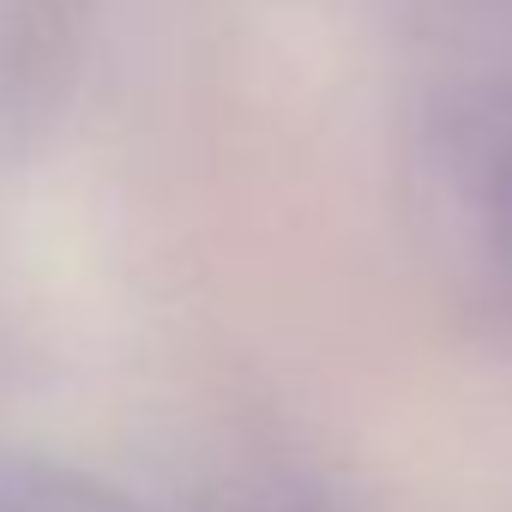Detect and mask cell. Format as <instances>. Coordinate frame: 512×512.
<instances>
[{
    "mask_svg": "<svg viewBox=\"0 0 512 512\" xmlns=\"http://www.w3.org/2000/svg\"><path fill=\"white\" fill-rule=\"evenodd\" d=\"M0 512H127V506L73 476H19L0 488Z\"/></svg>",
    "mask_w": 512,
    "mask_h": 512,
    "instance_id": "6da1fadb",
    "label": "cell"
}]
</instances>
